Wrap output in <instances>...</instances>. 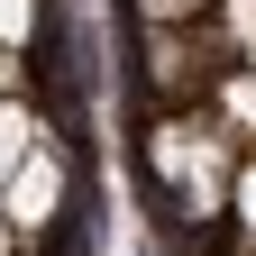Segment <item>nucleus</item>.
<instances>
[{
	"instance_id": "nucleus-6",
	"label": "nucleus",
	"mask_w": 256,
	"mask_h": 256,
	"mask_svg": "<svg viewBox=\"0 0 256 256\" xmlns=\"http://www.w3.org/2000/svg\"><path fill=\"white\" fill-rule=\"evenodd\" d=\"M138 10H146V28H156V18H202V10H220V0H138Z\"/></svg>"
},
{
	"instance_id": "nucleus-7",
	"label": "nucleus",
	"mask_w": 256,
	"mask_h": 256,
	"mask_svg": "<svg viewBox=\"0 0 256 256\" xmlns=\"http://www.w3.org/2000/svg\"><path fill=\"white\" fill-rule=\"evenodd\" d=\"M18 92V46H0V101Z\"/></svg>"
},
{
	"instance_id": "nucleus-5",
	"label": "nucleus",
	"mask_w": 256,
	"mask_h": 256,
	"mask_svg": "<svg viewBox=\"0 0 256 256\" xmlns=\"http://www.w3.org/2000/svg\"><path fill=\"white\" fill-rule=\"evenodd\" d=\"M28 28H37V0H0V46H28Z\"/></svg>"
},
{
	"instance_id": "nucleus-1",
	"label": "nucleus",
	"mask_w": 256,
	"mask_h": 256,
	"mask_svg": "<svg viewBox=\"0 0 256 256\" xmlns=\"http://www.w3.org/2000/svg\"><path fill=\"white\" fill-rule=\"evenodd\" d=\"M146 165H156V183L174 192L183 220H220L247 156H238V128H229V119H165V128L146 138Z\"/></svg>"
},
{
	"instance_id": "nucleus-2",
	"label": "nucleus",
	"mask_w": 256,
	"mask_h": 256,
	"mask_svg": "<svg viewBox=\"0 0 256 256\" xmlns=\"http://www.w3.org/2000/svg\"><path fill=\"white\" fill-rule=\"evenodd\" d=\"M0 210H10V229H28V238L55 229L64 220V146H46V138L28 146V165L0 183Z\"/></svg>"
},
{
	"instance_id": "nucleus-3",
	"label": "nucleus",
	"mask_w": 256,
	"mask_h": 256,
	"mask_svg": "<svg viewBox=\"0 0 256 256\" xmlns=\"http://www.w3.org/2000/svg\"><path fill=\"white\" fill-rule=\"evenodd\" d=\"M37 138H46V128H37V110H28L18 92H10V101H0V183L28 165V146H37Z\"/></svg>"
},
{
	"instance_id": "nucleus-4",
	"label": "nucleus",
	"mask_w": 256,
	"mask_h": 256,
	"mask_svg": "<svg viewBox=\"0 0 256 256\" xmlns=\"http://www.w3.org/2000/svg\"><path fill=\"white\" fill-rule=\"evenodd\" d=\"M229 210H238V229L256 238V156H247V165H238V183H229Z\"/></svg>"
}]
</instances>
